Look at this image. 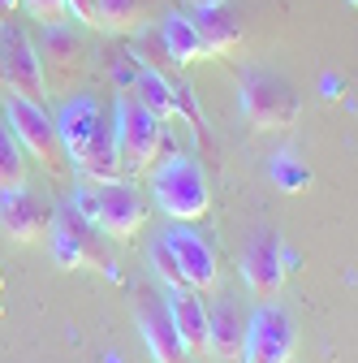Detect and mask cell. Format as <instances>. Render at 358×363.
Returning <instances> with one entry per match:
<instances>
[{"label":"cell","instance_id":"cell-16","mask_svg":"<svg viewBox=\"0 0 358 363\" xmlns=\"http://www.w3.org/2000/svg\"><path fill=\"white\" fill-rule=\"evenodd\" d=\"M164 298H168L173 329H177V337H182L186 354H190V359L207 354V307H203V298H199L190 286H182V290H168Z\"/></svg>","mask_w":358,"mask_h":363},{"label":"cell","instance_id":"cell-23","mask_svg":"<svg viewBox=\"0 0 358 363\" xmlns=\"http://www.w3.org/2000/svg\"><path fill=\"white\" fill-rule=\"evenodd\" d=\"M151 268H156V277H160L168 290H182V286H186V281H182V268H177V259H173V251H168L164 238L151 242Z\"/></svg>","mask_w":358,"mask_h":363},{"label":"cell","instance_id":"cell-27","mask_svg":"<svg viewBox=\"0 0 358 363\" xmlns=\"http://www.w3.org/2000/svg\"><path fill=\"white\" fill-rule=\"evenodd\" d=\"M195 9H203V5H225V0H190Z\"/></svg>","mask_w":358,"mask_h":363},{"label":"cell","instance_id":"cell-24","mask_svg":"<svg viewBox=\"0 0 358 363\" xmlns=\"http://www.w3.org/2000/svg\"><path fill=\"white\" fill-rule=\"evenodd\" d=\"M18 5L39 22V26H52V22H69L65 18V0H18Z\"/></svg>","mask_w":358,"mask_h":363},{"label":"cell","instance_id":"cell-14","mask_svg":"<svg viewBox=\"0 0 358 363\" xmlns=\"http://www.w3.org/2000/svg\"><path fill=\"white\" fill-rule=\"evenodd\" d=\"M246 346V311L238 298H216L207 311V354L220 363H242Z\"/></svg>","mask_w":358,"mask_h":363},{"label":"cell","instance_id":"cell-22","mask_svg":"<svg viewBox=\"0 0 358 363\" xmlns=\"http://www.w3.org/2000/svg\"><path fill=\"white\" fill-rule=\"evenodd\" d=\"M168 91H173V108H177V117H182L190 130H195V139L199 143H207V125H203V108H199V100H195V86L177 74V69H168Z\"/></svg>","mask_w":358,"mask_h":363},{"label":"cell","instance_id":"cell-2","mask_svg":"<svg viewBox=\"0 0 358 363\" xmlns=\"http://www.w3.org/2000/svg\"><path fill=\"white\" fill-rule=\"evenodd\" d=\"M164 143H168V125L156 121L139 100H134L129 86H117V100H112V147H117L121 177L151 173V164L160 160Z\"/></svg>","mask_w":358,"mask_h":363},{"label":"cell","instance_id":"cell-13","mask_svg":"<svg viewBox=\"0 0 358 363\" xmlns=\"http://www.w3.org/2000/svg\"><path fill=\"white\" fill-rule=\"evenodd\" d=\"M242 277L246 286L259 294V298H277L281 286H285V251H281V238L272 230H263L246 255H242Z\"/></svg>","mask_w":358,"mask_h":363},{"label":"cell","instance_id":"cell-9","mask_svg":"<svg viewBox=\"0 0 358 363\" xmlns=\"http://www.w3.org/2000/svg\"><path fill=\"white\" fill-rule=\"evenodd\" d=\"M96 230L104 238H129L147 220V195L125 177L96 182Z\"/></svg>","mask_w":358,"mask_h":363},{"label":"cell","instance_id":"cell-4","mask_svg":"<svg viewBox=\"0 0 358 363\" xmlns=\"http://www.w3.org/2000/svg\"><path fill=\"white\" fill-rule=\"evenodd\" d=\"M242 113L255 130H289L298 121V91L272 69H242Z\"/></svg>","mask_w":358,"mask_h":363},{"label":"cell","instance_id":"cell-6","mask_svg":"<svg viewBox=\"0 0 358 363\" xmlns=\"http://www.w3.org/2000/svg\"><path fill=\"white\" fill-rule=\"evenodd\" d=\"M52 251H57V259L61 264H69V268H78V264H96V268H104V272H112V259H108V251H104V234L96 230V220H86L69 199L61 203V208H52Z\"/></svg>","mask_w":358,"mask_h":363},{"label":"cell","instance_id":"cell-12","mask_svg":"<svg viewBox=\"0 0 358 363\" xmlns=\"http://www.w3.org/2000/svg\"><path fill=\"white\" fill-rule=\"evenodd\" d=\"M0 230L18 242H35L52 230V203L43 195H35L30 186L0 195Z\"/></svg>","mask_w":358,"mask_h":363},{"label":"cell","instance_id":"cell-11","mask_svg":"<svg viewBox=\"0 0 358 363\" xmlns=\"http://www.w3.org/2000/svg\"><path fill=\"white\" fill-rule=\"evenodd\" d=\"M164 242H168L177 268H182V281H186L195 294L216 290V251H212V242H207L199 230H190L186 220H173V230L164 234Z\"/></svg>","mask_w":358,"mask_h":363},{"label":"cell","instance_id":"cell-15","mask_svg":"<svg viewBox=\"0 0 358 363\" xmlns=\"http://www.w3.org/2000/svg\"><path fill=\"white\" fill-rule=\"evenodd\" d=\"M35 52H39V65H43V78H57L61 86L82 69V57H86V48H82V39H78V30L74 26H65V22H52V26H43V35H39V43H35Z\"/></svg>","mask_w":358,"mask_h":363},{"label":"cell","instance_id":"cell-19","mask_svg":"<svg viewBox=\"0 0 358 363\" xmlns=\"http://www.w3.org/2000/svg\"><path fill=\"white\" fill-rule=\"evenodd\" d=\"M156 30H160V43H164V52H168L173 65H190V61L207 57V48H203V39H199L190 13H168Z\"/></svg>","mask_w":358,"mask_h":363},{"label":"cell","instance_id":"cell-20","mask_svg":"<svg viewBox=\"0 0 358 363\" xmlns=\"http://www.w3.org/2000/svg\"><path fill=\"white\" fill-rule=\"evenodd\" d=\"M156 9V0H96V26L108 35L139 30Z\"/></svg>","mask_w":358,"mask_h":363},{"label":"cell","instance_id":"cell-5","mask_svg":"<svg viewBox=\"0 0 358 363\" xmlns=\"http://www.w3.org/2000/svg\"><path fill=\"white\" fill-rule=\"evenodd\" d=\"M5 117H9V130L13 139L22 143L26 156H35L52 177L65 173V152H61V134H57V121L48 113L43 100H26V96H5Z\"/></svg>","mask_w":358,"mask_h":363},{"label":"cell","instance_id":"cell-26","mask_svg":"<svg viewBox=\"0 0 358 363\" xmlns=\"http://www.w3.org/2000/svg\"><path fill=\"white\" fill-rule=\"evenodd\" d=\"M13 9H18V0H0V18H9Z\"/></svg>","mask_w":358,"mask_h":363},{"label":"cell","instance_id":"cell-10","mask_svg":"<svg viewBox=\"0 0 358 363\" xmlns=\"http://www.w3.org/2000/svg\"><path fill=\"white\" fill-rule=\"evenodd\" d=\"M134 298H139V303H134V311H139V329H143V337H147L156 363H190L182 337H177V329H173L168 298H164L156 286H143Z\"/></svg>","mask_w":358,"mask_h":363},{"label":"cell","instance_id":"cell-18","mask_svg":"<svg viewBox=\"0 0 358 363\" xmlns=\"http://www.w3.org/2000/svg\"><path fill=\"white\" fill-rule=\"evenodd\" d=\"M129 91H134V100H139L156 121L173 125L177 121V108H173V91H168V74H160L156 65H143V61H134V78H129Z\"/></svg>","mask_w":358,"mask_h":363},{"label":"cell","instance_id":"cell-17","mask_svg":"<svg viewBox=\"0 0 358 363\" xmlns=\"http://www.w3.org/2000/svg\"><path fill=\"white\" fill-rule=\"evenodd\" d=\"M199 39H203V48L207 52H233L238 43H242V18L229 9V0L225 5H203L190 13Z\"/></svg>","mask_w":358,"mask_h":363},{"label":"cell","instance_id":"cell-8","mask_svg":"<svg viewBox=\"0 0 358 363\" xmlns=\"http://www.w3.org/2000/svg\"><path fill=\"white\" fill-rule=\"evenodd\" d=\"M298 346V325L285 307L263 303L255 307V315L246 320V346H242V363H289Z\"/></svg>","mask_w":358,"mask_h":363},{"label":"cell","instance_id":"cell-1","mask_svg":"<svg viewBox=\"0 0 358 363\" xmlns=\"http://www.w3.org/2000/svg\"><path fill=\"white\" fill-rule=\"evenodd\" d=\"M52 121H57V134H61L65 160H74L91 182L121 177L117 147H112V121H108V108L96 96H74V100H65L52 113Z\"/></svg>","mask_w":358,"mask_h":363},{"label":"cell","instance_id":"cell-21","mask_svg":"<svg viewBox=\"0 0 358 363\" xmlns=\"http://www.w3.org/2000/svg\"><path fill=\"white\" fill-rule=\"evenodd\" d=\"M22 186H30V164H26V152H22V143L13 139V130L0 121V195L22 191Z\"/></svg>","mask_w":358,"mask_h":363},{"label":"cell","instance_id":"cell-25","mask_svg":"<svg viewBox=\"0 0 358 363\" xmlns=\"http://www.w3.org/2000/svg\"><path fill=\"white\" fill-rule=\"evenodd\" d=\"M65 18L96 26V0H65Z\"/></svg>","mask_w":358,"mask_h":363},{"label":"cell","instance_id":"cell-7","mask_svg":"<svg viewBox=\"0 0 358 363\" xmlns=\"http://www.w3.org/2000/svg\"><path fill=\"white\" fill-rule=\"evenodd\" d=\"M0 78H5V86L13 91V96H26V100L48 96V78H43L35 39L9 18L0 22Z\"/></svg>","mask_w":358,"mask_h":363},{"label":"cell","instance_id":"cell-3","mask_svg":"<svg viewBox=\"0 0 358 363\" xmlns=\"http://www.w3.org/2000/svg\"><path fill=\"white\" fill-rule=\"evenodd\" d=\"M151 195L173 220H199L212 203L203 164L195 156H182V152L151 164Z\"/></svg>","mask_w":358,"mask_h":363}]
</instances>
